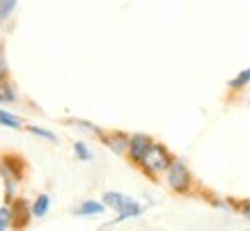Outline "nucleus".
<instances>
[{"label": "nucleus", "mask_w": 250, "mask_h": 231, "mask_svg": "<svg viewBox=\"0 0 250 231\" xmlns=\"http://www.w3.org/2000/svg\"><path fill=\"white\" fill-rule=\"evenodd\" d=\"M30 133H35V135H42V137H46L48 142H58V137H55L53 133H48L46 128H39V126H30Z\"/></svg>", "instance_id": "nucleus-14"}, {"label": "nucleus", "mask_w": 250, "mask_h": 231, "mask_svg": "<svg viewBox=\"0 0 250 231\" xmlns=\"http://www.w3.org/2000/svg\"><path fill=\"white\" fill-rule=\"evenodd\" d=\"M12 101H16L14 90L5 80H0V103H12Z\"/></svg>", "instance_id": "nucleus-9"}, {"label": "nucleus", "mask_w": 250, "mask_h": 231, "mask_svg": "<svg viewBox=\"0 0 250 231\" xmlns=\"http://www.w3.org/2000/svg\"><path fill=\"white\" fill-rule=\"evenodd\" d=\"M5 74H7V64H5V51L0 46V80H5Z\"/></svg>", "instance_id": "nucleus-15"}, {"label": "nucleus", "mask_w": 250, "mask_h": 231, "mask_svg": "<svg viewBox=\"0 0 250 231\" xmlns=\"http://www.w3.org/2000/svg\"><path fill=\"white\" fill-rule=\"evenodd\" d=\"M48 194H39L37 199H35V204H32V215H37V217H44L46 215V211H48Z\"/></svg>", "instance_id": "nucleus-7"}, {"label": "nucleus", "mask_w": 250, "mask_h": 231, "mask_svg": "<svg viewBox=\"0 0 250 231\" xmlns=\"http://www.w3.org/2000/svg\"><path fill=\"white\" fill-rule=\"evenodd\" d=\"M99 137H101V142H104L106 147H110L115 154H126V149H129L131 135H126V133L113 131V133H101Z\"/></svg>", "instance_id": "nucleus-5"}, {"label": "nucleus", "mask_w": 250, "mask_h": 231, "mask_svg": "<svg viewBox=\"0 0 250 231\" xmlns=\"http://www.w3.org/2000/svg\"><path fill=\"white\" fill-rule=\"evenodd\" d=\"M248 82H250V69H246V71H241V74L236 76L234 80L228 82V87L229 90H239V87H246Z\"/></svg>", "instance_id": "nucleus-8"}, {"label": "nucleus", "mask_w": 250, "mask_h": 231, "mask_svg": "<svg viewBox=\"0 0 250 231\" xmlns=\"http://www.w3.org/2000/svg\"><path fill=\"white\" fill-rule=\"evenodd\" d=\"M104 209H106V204L104 201H83L81 206H76L74 209V213L76 215H101L104 213Z\"/></svg>", "instance_id": "nucleus-6"}, {"label": "nucleus", "mask_w": 250, "mask_h": 231, "mask_svg": "<svg viewBox=\"0 0 250 231\" xmlns=\"http://www.w3.org/2000/svg\"><path fill=\"white\" fill-rule=\"evenodd\" d=\"M167 186L177 194H190V190H193V174L186 167V163L174 158L170 170H167Z\"/></svg>", "instance_id": "nucleus-3"}, {"label": "nucleus", "mask_w": 250, "mask_h": 231, "mask_svg": "<svg viewBox=\"0 0 250 231\" xmlns=\"http://www.w3.org/2000/svg\"><path fill=\"white\" fill-rule=\"evenodd\" d=\"M16 7V0H0V21L9 19V14L14 12Z\"/></svg>", "instance_id": "nucleus-11"}, {"label": "nucleus", "mask_w": 250, "mask_h": 231, "mask_svg": "<svg viewBox=\"0 0 250 231\" xmlns=\"http://www.w3.org/2000/svg\"><path fill=\"white\" fill-rule=\"evenodd\" d=\"M0 126H9V128H21V119H16L14 115L0 110Z\"/></svg>", "instance_id": "nucleus-10"}, {"label": "nucleus", "mask_w": 250, "mask_h": 231, "mask_svg": "<svg viewBox=\"0 0 250 231\" xmlns=\"http://www.w3.org/2000/svg\"><path fill=\"white\" fill-rule=\"evenodd\" d=\"M9 222H14V217H12V209H0V229H7Z\"/></svg>", "instance_id": "nucleus-12"}, {"label": "nucleus", "mask_w": 250, "mask_h": 231, "mask_svg": "<svg viewBox=\"0 0 250 231\" xmlns=\"http://www.w3.org/2000/svg\"><path fill=\"white\" fill-rule=\"evenodd\" d=\"M174 158L170 156V151L163 147V144H159V142H154L152 144V149L145 154V158L140 160V170L149 176V179H156L161 172H167L170 170V165H172Z\"/></svg>", "instance_id": "nucleus-1"}, {"label": "nucleus", "mask_w": 250, "mask_h": 231, "mask_svg": "<svg viewBox=\"0 0 250 231\" xmlns=\"http://www.w3.org/2000/svg\"><path fill=\"white\" fill-rule=\"evenodd\" d=\"M241 215L246 217V220H250V201H241Z\"/></svg>", "instance_id": "nucleus-16"}, {"label": "nucleus", "mask_w": 250, "mask_h": 231, "mask_svg": "<svg viewBox=\"0 0 250 231\" xmlns=\"http://www.w3.org/2000/svg\"><path fill=\"white\" fill-rule=\"evenodd\" d=\"M74 154H76L81 160H92V154L87 151V147H85L83 142H76V144H74Z\"/></svg>", "instance_id": "nucleus-13"}, {"label": "nucleus", "mask_w": 250, "mask_h": 231, "mask_svg": "<svg viewBox=\"0 0 250 231\" xmlns=\"http://www.w3.org/2000/svg\"><path fill=\"white\" fill-rule=\"evenodd\" d=\"M152 144H154V140L149 137V135H143V133L131 135L129 149H126V156H129V160L133 165H140V160L145 158V154L152 149Z\"/></svg>", "instance_id": "nucleus-4"}, {"label": "nucleus", "mask_w": 250, "mask_h": 231, "mask_svg": "<svg viewBox=\"0 0 250 231\" xmlns=\"http://www.w3.org/2000/svg\"><path fill=\"white\" fill-rule=\"evenodd\" d=\"M104 204L108 209L117 211V217L113 220V224H120L126 217H138L143 213V206L136 199H131L129 194H122V192H106L104 194Z\"/></svg>", "instance_id": "nucleus-2"}]
</instances>
